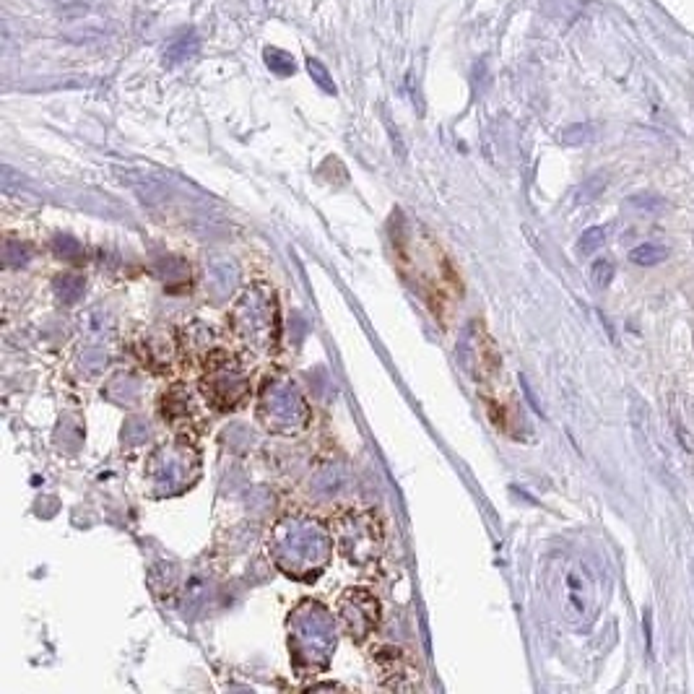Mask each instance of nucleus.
Instances as JSON below:
<instances>
[{
  "label": "nucleus",
  "instance_id": "obj_11",
  "mask_svg": "<svg viewBox=\"0 0 694 694\" xmlns=\"http://www.w3.org/2000/svg\"><path fill=\"white\" fill-rule=\"evenodd\" d=\"M632 206L643 208L648 214H661L663 208H666V201L658 198V195H637V198H632Z\"/></svg>",
  "mask_w": 694,
  "mask_h": 694
},
{
  "label": "nucleus",
  "instance_id": "obj_9",
  "mask_svg": "<svg viewBox=\"0 0 694 694\" xmlns=\"http://www.w3.org/2000/svg\"><path fill=\"white\" fill-rule=\"evenodd\" d=\"M606 242V229L604 227H593V229H588V232L580 237V245H578V250L583 255H591V253H596L598 247L604 245Z\"/></svg>",
  "mask_w": 694,
  "mask_h": 694
},
{
  "label": "nucleus",
  "instance_id": "obj_4",
  "mask_svg": "<svg viewBox=\"0 0 694 694\" xmlns=\"http://www.w3.org/2000/svg\"><path fill=\"white\" fill-rule=\"evenodd\" d=\"M198 47H201V39H198L195 29H180L175 37L169 39L167 47H164V63L169 65L188 63L195 52H198Z\"/></svg>",
  "mask_w": 694,
  "mask_h": 694
},
{
  "label": "nucleus",
  "instance_id": "obj_12",
  "mask_svg": "<svg viewBox=\"0 0 694 694\" xmlns=\"http://www.w3.org/2000/svg\"><path fill=\"white\" fill-rule=\"evenodd\" d=\"M604 185H606V180L604 177H596V180H591L588 185H585V195L583 198H596L601 190H604Z\"/></svg>",
  "mask_w": 694,
  "mask_h": 694
},
{
  "label": "nucleus",
  "instance_id": "obj_3",
  "mask_svg": "<svg viewBox=\"0 0 694 694\" xmlns=\"http://www.w3.org/2000/svg\"><path fill=\"white\" fill-rule=\"evenodd\" d=\"M338 619L344 624L346 635L354 643H362L380 622V601L364 588H349L344 596L338 598Z\"/></svg>",
  "mask_w": 694,
  "mask_h": 694
},
{
  "label": "nucleus",
  "instance_id": "obj_6",
  "mask_svg": "<svg viewBox=\"0 0 694 694\" xmlns=\"http://www.w3.org/2000/svg\"><path fill=\"white\" fill-rule=\"evenodd\" d=\"M263 60H266L268 68H271L273 73H279V76H292V73L297 71L294 58L286 50H281V47H266V50H263Z\"/></svg>",
  "mask_w": 694,
  "mask_h": 694
},
{
  "label": "nucleus",
  "instance_id": "obj_5",
  "mask_svg": "<svg viewBox=\"0 0 694 694\" xmlns=\"http://www.w3.org/2000/svg\"><path fill=\"white\" fill-rule=\"evenodd\" d=\"M375 661L377 666H380V671H383V676H393V682L388 684L390 689H406V684L401 682L403 676H411L406 674V671H411L409 661H406V650L383 648L375 656Z\"/></svg>",
  "mask_w": 694,
  "mask_h": 694
},
{
  "label": "nucleus",
  "instance_id": "obj_7",
  "mask_svg": "<svg viewBox=\"0 0 694 694\" xmlns=\"http://www.w3.org/2000/svg\"><path fill=\"white\" fill-rule=\"evenodd\" d=\"M666 258H669V250L663 245H653V242H645L630 253V260L637 266H658Z\"/></svg>",
  "mask_w": 694,
  "mask_h": 694
},
{
  "label": "nucleus",
  "instance_id": "obj_1",
  "mask_svg": "<svg viewBox=\"0 0 694 694\" xmlns=\"http://www.w3.org/2000/svg\"><path fill=\"white\" fill-rule=\"evenodd\" d=\"M554 604L559 606L562 617L575 627L591 624L598 609V583L593 570L585 559L567 557L554 567L552 583H549Z\"/></svg>",
  "mask_w": 694,
  "mask_h": 694
},
{
  "label": "nucleus",
  "instance_id": "obj_8",
  "mask_svg": "<svg viewBox=\"0 0 694 694\" xmlns=\"http://www.w3.org/2000/svg\"><path fill=\"white\" fill-rule=\"evenodd\" d=\"M307 71H310L312 81H315L320 89L328 91V94H336V84H333L331 73H328V68H325L318 58H307Z\"/></svg>",
  "mask_w": 694,
  "mask_h": 694
},
{
  "label": "nucleus",
  "instance_id": "obj_10",
  "mask_svg": "<svg viewBox=\"0 0 694 694\" xmlns=\"http://www.w3.org/2000/svg\"><path fill=\"white\" fill-rule=\"evenodd\" d=\"M591 279H593V284L601 286V289H604V286H609L611 279H614V263H611V260H604V258L596 260V263H593V268H591Z\"/></svg>",
  "mask_w": 694,
  "mask_h": 694
},
{
  "label": "nucleus",
  "instance_id": "obj_2",
  "mask_svg": "<svg viewBox=\"0 0 694 694\" xmlns=\"http://www.w3.org/2000/svg\"><path fill=\"white\" fill-rule=\"evenodd\" d=\"M331 536L336 539L338 552L344 554L346 562L357 567H367L375 562L383 549V523L377 513L364 507H351L346 513L333 520Z\"/></svg>",
  "mask_w": 694,
  "mask_h": 694
}]
</instances>
